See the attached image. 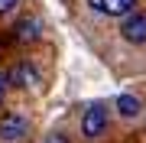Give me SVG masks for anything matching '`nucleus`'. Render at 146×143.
I'll return each mask as SVG.
<instances>
[{
  "label": "nucleus",
  "mask_w": 146,
  "mask_h": 143,
  "mask_svg": "<svg viewBox=\"0 0 146 143\" xmlns=\"http://www.w3.org/2000/svg\"><path fill=\"white\" fill-rule=\"evenodd\" d=\"M107 124H110V114H107L104 104L84 107V114H81V137L84 140H101L107 133Z\"/></svg>",
  "instance_id": "obj_1"
},
{
  "label": "nucleus",
  "mask_w": 146,
  "mask_h": 143,
  "mask_svg": "<svg viewBox=\"0 0 146 143\" xmlns=\"http://www.w3.org/2000/svg\"><path fill=\"white\" fill-rule=\"evenodd\" d=\"M120 36L133 46H143L146 43V10H133L120 20Z\"/></svg>",
  "instance_id": "obj_2"
},
{
  "label": "nucleus",
  "mask_w": 146,
  "mask_h": 143,
  "mask_svg": "<svg viewBox=\"0 0 146 143\" xmlns=\"http://www.w3.org/2000/svg\"><path fill=\"white\" fill-rule=\"evenodd\" d=\"M26 133H29V120L26 117H20V114H3L0 117V140L13 143V140H23Z\"/></svg>",
  "instance_id": "obj_3"
},
{
  "label": "nucleus",
  "mask_w": 146,
  "mask_h": 143,
  "mask_svg": "<svg viewBox=\"0 0 146 143\" xmlns=\"http://www.w3.org/2000/svg\"><path fill=\"white\" fill-rule=\"evenodd\" d=\"M88 7L101 16H127L136 10V0H88Z\"/></svg>",
  "instance_id": "obj_4"
},
{
  "label": "nucleus",
  "mask_w": 146,
  "mask_h": 143,
  "mask_svg": "<svg viewBox=\"0 0 146 143\" xmlns=\"http://www.w3.org/2000/svg\"><path fill=\"white\" fill-rule=\"evenodd\" d=\"M36 81H39V72L29 62H16L7 72V85H13V88H36Z\"/></svg>",
  "instance_id": "obj_5"
},
{
  "label": "nucleus",
  "mask_w": 146,
  "mask_h": 143,
  "mask_svg": "<svg viewBox=\"0 0 146 143\" xmlns=\"http://www.w3.org/2000/svg\"><path fill=\"white\" fill-rule=\"evenodd\" d=\"M39 36H42V23L36 20V16L16 20V26H13V39H16V43H36Z\"/></svg>",
  "instance_id": "obj_6"
},
{
  "label": "nucleus",
  "mask_w": 146,
  "mask_h": 143,
  "mask_svg": "<svg viewBox=\"0 0 146 143\" xmlns=\"http://www.w3.org/2000/svg\"><path fill=\"white\" fill-rule=\"evenodd\" d=\"M114 107H117V114L120 117H140V111H143V101L136 98V94H120L117 101H114Z\"/></svg>",
  "instance_id": "obj_7"
},
{
  "label": "nucleus",
  "mask_w": 146,
  "mask_h": 143,
  "mask_svg": "<svg viewBox=\"0 0 146 143\" xmlns=\"http://www.w3.org/2000/svg\"><path fill=\"white\" fill-rule=\"evenodd\" d=\"M42 143H72V140H68L65 133H49V137L42 140Z\"/></svg>",
  "instance_id": "obj_8"
},
{
  "label": "nucleus",
  "mask_w": 146,
  "mask_h": 143,
  "mask_svg": "<svg viewBox=\"0 0 146 143\" xmlns=\"http://www.w3.org/2000/svg\"><path fill=\"white\" fill-rule=\"evenodd\" d=\"M16 3H20V0H0V16L10 13V10H16Z\"/></svg>",
  "instance_id": "obj_9"
},
{
  "label": "nucleus",
  "mask_w": 146,
  "mask_h": 143,
  "mask_svg": "<svg viewBox=\"0 0 146 143\" xmlns=\"http://www.w3.org/2000/svg\"><path fill=\"white\" fill-rule=\"evenodd\" d=\"M3 94H7V75L0 72V101H3Z\"/></svg>",
  "instance_id": "obj_10"
}]
</instances>
